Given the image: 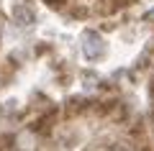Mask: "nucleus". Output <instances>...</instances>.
<instances>
[{"instance_id": "obj_3", "label": "nucleus", "mask_w": 154, "mask_h": 151, "mask_svg": "<svg viewBox=\"0 0 154 151\" xmlns=\"http://www.w3.org/2000/svg\"><path fill=\"white\" fill-rule=\"evenodd\" d=\"M123 3H131V0H123Z\"/></svg>"}, {"instance_id": "obj_1", "label": "nucleus", "mask_w": 154, "mask_h": 151, "mask_svg": "<svg viewBox=\"0 0 154 151\" xmlns=\"http://www.w3.org/2000/svg\"><path fill=\"white\" fill-rule=\"evenodd\" d=\"M80 49H82V56H85V59H90V62L103 59L105 51H108L105 38L100 36L98 31H85L82 36H80Z\"/></svg>"}, {"instance_id": "obj_2", "label": "nucleus", "mask_w": 154, "mask_h": 151, "mask_svg": "<svg viewBox=\"0 0 154 151\" xmlns=\"http://www.w3.org/2000/svg\"><path fill=\"white\" fill-rule=\"evenodd\" d=\"M13 21L18 23V26H31L33 21H36V16H33V11L28 5H23V3H16V5H13Z\"/></svg>"}]
</instances>
